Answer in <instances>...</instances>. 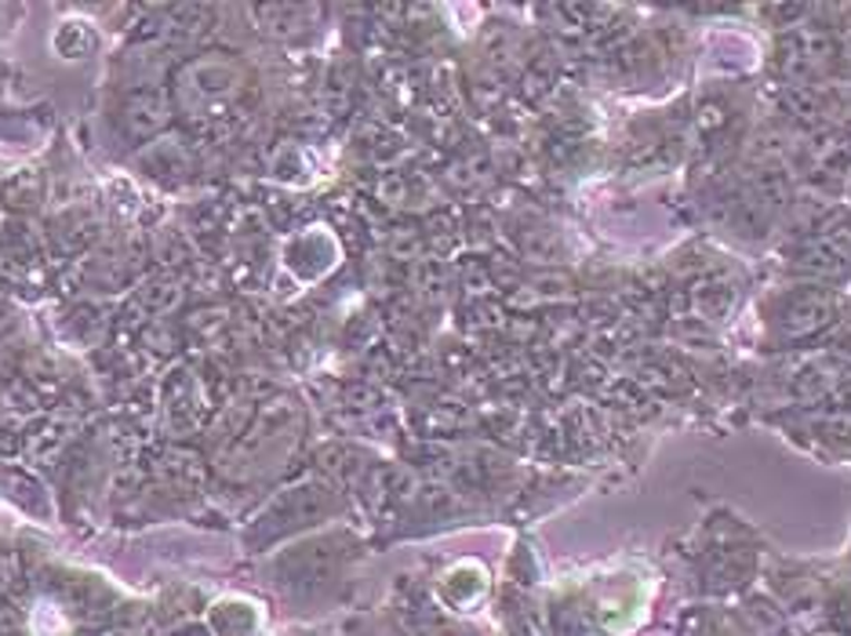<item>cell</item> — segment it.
I'll return each mask as SVG.
<instances>
[{"label":"cell","mask_w":851,"mask_h":636,"mask_svg":"<svg viewBox=\"0 0 851 636\" xmlns=\"http://www.w3.org/2000/svg\"><path fill=\"white\" fill-rule=\"evenodd\" d=\"M168 117H172V99L157 85L135 88L125 99V106H120V124H125L128 138H135V143L157 135L164 124H168Z\"/></svg>","instance_id":"7a4b0ae2"},{"label":"cell","mask_w":851,"mask_h":636,"mask_svg":"<svg viewBox=\"0 0 851 636\" xmlns=\"http://www.w3.org/2000/svg\"><path fill=\"white\" fill-rule=\"evenodd\" d=\"M244 85V69L237 59H226V55H204V59H194L183 77H178V91L186 95L194 106H229L237 102Z\"/></svg>","instance_id":"6da1fadb"}]
</instances>
